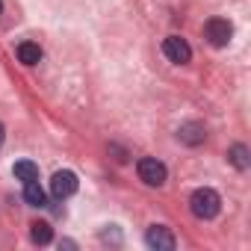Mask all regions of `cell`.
Segmentation results:
<instances>
[{
  "label": "cell",
  "mask_w": 251,
  "mask_h": 251,
  "mask_svg": "<svg viewBox=\"0 0 251 251\" xmlns=\"http://www.w3.org/2000/svg\"><path fill=\"white\" fill-rule=\"evenodd\" d=\"M30 239H33L36 245H48V242L53 239L50 225H48V222H36V225H33V230H30Z\"/></svg>",
  "instance_id": "7c38bea8"
},
{
  "label": "cell",
  "mask_w": 251,
  "mask_h": 251,
  "mask_svg": "<svg viewBox=\"0 0 251 251\" xmlns=\"http://www.w3.org/2000/svg\"><path fill=\"white\" fill-rule=\"evenodd\" d=\"M0 12H3V3H0Z\"/></svg>",
  "instance_id": "5bb4252c"
},
{
  "label": "cell",
  "mask_w": 251,
  "mask_h": 251,
  "mask_svg": "<svg viewBox=\"0 0 251 251\" xmlns=\"http://www.w3.org/2000/svg\"><path fill=\"white\" fill-rule=\"evenodd\" d=\"M177 139L183 142V145H201L204 139H207V130H204V124L201 121H186V124H180V130H177Z\"/></svg>",
  "instance_id": "52a82bcc"
},
{
  "label": "cell",
  "mask_w": 251,
  "mask_h": 251,
  "mask_svg": "<svg viewBox=\"0 0 251 251\" xmlns=\"http://www.w3.org/2000/svg\"><path fill=\"white\" fill-rule=\"evenodd\" d=\"M50 192H53V198H71L74 192H77V175L74 172H56L53 177H50Z\"/></svg>",
  "instance_id": "8992f818"
},
{
  "label": "cell",
  "mask_w": 251,
  "mask_h": 251,
  "mask_svg": "<svg viewBox=\"0 0 251 251\" xmlns=\"http://www.w3.org/2000/svg\"><path fill=\"white\" fill-rule=\"evenodd\" d=\"M24 201L30 204V207H45V192H42V186H39V180H33V183H24Z\"/></svg>",
  "instance_id": "30bf717a"
},
{
  "label": "cell",
  "mask_w": 251,
  "mask_h": 251,
  "mask_svg": "<svg viewBox=\"0 0 251 251\" xmlns=\"http://www.w3.org/2000/svg\"><path fill=\"white\" fill-rule=\"evenodd\" d=\"M15 53H18V59H21L24 65H39V62H42V48H39L36 42H21V45L15 48Z\"/></svg>",
  "instance_id": "ba28073f"
},
{
  "label": "cell",
  "mask_w": 251,
  "mask_h": 251,
  "mask_svg": "<svg viewBox=\"0 0 251 251\" xmlns=\"http://www.w3.org/2000/svg\"><path fill=\"white\" fill-rule=\"evenodd\" d=\"M3 139H6V127L0 124V145H3Z\"/></svg>",
  "instance_id": "4fadbf2b"
},
{
  "label": "cell",
  "mask_w": 251,
  "mask_h": 251,
  "mask_svg": "<svg viewBox=\"0 0 251 251\" xmlns=\"http://www.w3.org/2000/svg\"><path fill=\"white\" fill-rule=\"evenodd\" d=\"M204 39L213 45V48H227V42L233 39V27L227 18H210L204 24Z\"/></svg>",
  "instance_id": "3957f363"
},
{
  "label": "cell",
  "mask_w": 251,
  "mask_h": 251,
  "mask_svg": "<svg viewBox=\"0 0 251 251\" xmlns=\"http://www.w3.org/2000/svg\"><path fill=\"white\" fill-rule=\"evenodd\" d=\"M163 53H166L172 62H177V65H186V62L192 59V48H189V42L180 39V36H169V39L163 42Z\"/></svg>",
  "instance_id": "277c9868"
},
{
  "label": "cell",
  "mask_w": 251,
  "mask_h": 251,
  "mask_svg": "<svg viewBox=\"0 0 251 251\" xmlns=\"http://www.w3.org/2000/svg\"><path fill=\"white\" fill-rule=\"evenodd\" d=\"M136 172H139V180L148 183V186H163L166 177H169L166 166H163L157 157H142V160L136 163Z\"/></svg>",
  "instance_id": "7a4b0ae2"
},
{
  "label": "cell",
  "mask_w": 251,
  "mask_h": 251,
  "mask_svg": "<svg viewBox=\"0 0 251 251\" xmlns=\"http://www.w3.org/2000/svg\"><path fill=\"white\" fill-rule=\"evenodd\" d=\"M12 172H15V177H18L21 183H33V180H39V166L30 163V160H18Z\"/></svg>",
  "instance_id": "9c48e42d"
},
{
  "label": "cell",
  "mask_w": 251,
  "mask_h": 251,
  "mask_svg": "<svg viewBox=\"0 0 251 251\" xmlns=\"http://www.w3.org/2000/svg\"><path fill=\"white\" fill-rule=\"evenodd\" d=\"M189 210H192L195 219H216L219 210H222V195L216 189H210V186H201V189L192 192Z\"/></svg>",
  "instance_id": "6da1fadb"
},
{
  "label": "cell",
  "mask_w": 251,
  "mask_h": 251,
  "mask_svg": "<svg viewBox=\"0 0 251 251\" xmlns=\"http://www.w3.org/2000/svg\"><path fill=\"white\" fill-rule=\"evenodd\" d=\"M145 242H148V248H154V251H172V248L177 245L175 233H172L169 227H163V225H154V227H148V233H145Z\"/></svg>",
  "instance_id": "5b68a950"
},
{
  "label": "cell",
  "mask_w": 251,
  "mask_h": 251,
  "mask_svg": "<svg viewBox=\"0 0 251 251\" xmlns=\"http://www.w3.org/2000/svg\"><path fill=\"white\" fill-rule=\"evenodd\" d=\"M227 160H230L239 172H245V169L251 166V160H248V148H245V145H233V148L227 151Z\"/></svg>",
  "instance_id": "8fae6325"
}]
</instances>
